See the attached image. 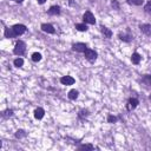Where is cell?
I'll list each match as a JSON object with an SVG mask.
<instances>
[{"label": "cell", "instance_id": "6da1fadb", "mask_svg": "<svg viewBox=\"0 0 151 151\" xmlns=\"http://www.w3.org/2000/svg\"><path fill=\"white\" fill-rule=\"evenodd\" d=\"M26 51V44L24 41L19 40L17 44H15V47H14V53L18 54V56H23Z\"/></svg>", "mask_w": 151, "mask_h": 151}, {"label": "cell", "instance_id": "7a4b0ae2", "mask_svg": "<svg viewBox=\"0 0 151 151\" xmlns=\"http://www.w3.org/2000/svg\"><path fill=\"white\" fill-rule=\"evenodd\" d=\"M12 30H13V32H14L15 35H20V34H23V33L26 32V26L25 25H21V24H17V25H14L12 27Z\"/></svg>", "mask_w": 151, "mask_h": 151}, {"label": "cell", "instance_id": "3957f363", "mask_svg": "<svg viewBox=\"0 0 151 151\" xmlns=\"http://www.w3.org/2000/svg\"><path fill=\"white\" fill-rule=\"evenodd\" d=\"M84 21L85 23H88V24H95L96 23V19H95V15L90 12V11H88V12H85L84 13Z\"/></svg>", "mask_w": 151, "mask_h": 151}, {"label": "cell", "instance_id": "277c9868", "mask_svg": "<svg viewBox=\"0 0 151 151\" xmlns=\"http://www.w3.org/2000/svg\"><path fill=\"white\" fill-rule=\"evenodd\" d=\"M85 58L88 59L89 61H95L96 59H97V53L93 51V50H90V49H88L85 52Z\"/></svg>", "mask_w": 151, "mask_h": 151}, {"label": "cell", "instance_id": "5b68a950", "mask_svg": "<svg viewBox=\"0 0 151 151\" xmlns=\"http://www.w3.org/2000/svg\"><path fill=\"white\" fill-rule=\"evenodd\" d=\"M60 81H61V84H64V85H73V84H74V79H73L72 77H70V76L61 77V78H60Z\"/></svg>", "mask_w": 151, "mask_h": 151}, {"label": "cell", "instance_id": "8992f818", "mask_svg": "<svg viewBox=\"0 0 151 151\" xmlns=\"http://www.w3.org/2000/svg\"><path fill=\"white\" fill-rule=\"evenodd\" d=\"M139 29H141V31H142L144 34L151 35V25H150V24H143V25L139 26Z\"/></svg>", "mask_w": 151, "mask_h": 151}, {"label": "cell", "instance_id": "52a82bcc", "mask_svg": "<svg viewBox=\"0 0 151 151\" xmlns=\"http://www.w3.org/2000/svg\"><path fill=\"white\" fill-rule=\"evenodd\" d=\"M73 50H74V51H78V52H85L86 50H88V47H86V45L83 44V42H78V44H74V45H73Z\"/></svg>", "mask_w": 151, "mask_h": 151}, {"label": "cell", "instance_id": "ba28073f", "mask_svg": "<svg viewBox=\"0 0 151 151\" xmlns=\"http://www.w3.org/2000/svg\"><path fill=\"white\" fill-rule=\"evenodd\" d=\"M41 29H42V31L44 32H47V33H54L56 32V30H54V27L52 26V25H50V24H42L41 25Z\"/></svg>", "mask_w": 151, "mask_h": 151}, {"label": "cell", "instance_id": "9c48e42d", "mask_svg": "<svg viewBox=\"0 0 151 151\" xmlns=\"http://www.w3.org/2000/svg\"><path fill=\"white\" fill-rule=\"evenodd\" d=\"M137 105H138V100L137 99H135V98L130 99V100H129V104H127V110H134Z\"/></svg>", "mask_w": 151, "mask_h": 151}, {"label": "cell", "instance_id": "30bf717a", "mask_svg": "<svg viewBox=\"0 0 151 151\" xmlns=\"http://www.w3.org/2000/svg\"><path fill=\"white\" fill-rule=\"evenodd\" d=\"M44 113H45L44 109H41V107H38V109L34 111V117H35L37 119H41L42 117H44Z\"/></svg>", "mask_w": 151, "mask_h": 151}, {"label": "cell", "instance_id": "8fae6325", "mask_svg": "<svg viewBox=\"0 0 151 151\" xmlns=\"http://www.w3.org/2000/svg\"><path fill=\"white\" fill-rule=\"evenodd\" d=\"M102 33L104 34V37H106V38H111L112 37V32L107 29V27H104V26H102Z\"/></svg>", "mask_w": 151, "mask_h": 151}, {"label": "cell", "instance_id": "7c38bea8", "mask_svg": "<svg viewBox=\"0 0 151 151\" xmlns=\"http://www.w3.org/2000/svg\"><path fill=\"white\" fill-rule=\"evenodd\" d=\"M59 13H60V8H59L58 6H52V7L49 10V14L56 15V14H59Z\"/></svg>", "mask_w": 151, "mask_h": 151}, {"label": "cell", "instance_id": "4fadbf2b", "mask_svg": "<svg viewBox=\"0 0 151 151\" xmlns=\"http://www.w3.org/2000/svg\"><path fill=\"white\" fill-rule=\"evenodd\" d=\"M131 60H132L134 64H139V61H141V56H139L137 52H135V53L132 54V57H131Z\"/></svg>", "mask_w": 151, "mask_h": 151}, {"label": "cell", "instance_id": "5bb4252c", "mask_svg": "<svg viewBox=\"0 0 151 151\" xmlns=\"http://www.w3.org/2000/svg\"><path fill=\"white\" fill-rule=\"evenodd\" d=\"M5 37L6 38H12V37H15V34H14L12 29H6L5 30Z\"/></svg>", "mask_w": 151, "mask_h": 151}, {"label": "cell", "instance_id": "9a60e30c", "mask_svg": "<svg viewBox=\"0 0 151 151\" xmlns=\"http://www.w3.org/2000/svg\"><path fill=\"white\" fill-rule=\"evenodd\" d=\"M69 98L70 99H77L78 98V91L77 90H71L69 92Z\"/></svg>", "mask_w": 151, "mask_h": 151}, {"label": "cell", "instance_id": "2e32d148", "mask_svg": "<svg viewBox=\"0 0 151 151\" xmlns=\"http://www.w3.org/2000/svg\"><path fill=\"white\" fill-rule=\"evenodd\" d=\"M76 29L78 30V31H86V30H88V27H86V25L85 24H77L76 25Z\"/></svg>", "mask_w": 151, "mask_h": 151}, {"label": "cell", "instance_id": "e0dca14e", "mask_svg": "<svg viewBox=\"0 0 151 151\" xmlns=\"http://www.w3.org/2000/svg\"><path fill=\"white\" fill-rule=\"evenodd\" d=\"M23 64H24V60L21 59V58H18V59H15V60H14V65H15L17 67L23 66Z\"/></svg>", "mask_w": 151, "mask_h": 151}, {"label": "cell", "instance_id": "ac0fdd59", "mask_svg": "<svg viewBox=\"0 0 151 151\" xmlns=\"http://www.w3.org/2000/svg\"><path fill=\"white\" fill-rule=\"evenodd\" d=\"M143 1H144V0H127V3H129V4H134V5H137V6L142 5Z\"/></svg>", "mask_w": 151, "mask_h": 151}, {"label": "cell", "instance_id": "d6986e66", "mask_svg": "<svg viewBox=\"0 0 151 151\" xmlns=\"http://www.w3.org/2000/svg\"><path fill=\"white\" fill-rule=\"evenodd\" d=\"M79 149L80 150H93V145H91V144H84V145L79 146Z\"/></svg>", "mask_w": 151, "mask_h": 151}, {"label": "cell", "instance_id": "ffe728a7", "mask_svg": "<svg viewBox=\"0 0 151 151\" xmlns=\"http://www.w3.org/2000/svg\"><path fill=\"white\" fill-rule=\"evenodd\" d=\"M25 136H26V134H25L24 130H18L17 134H15V137H17V138H21V137H25Z\"/></svg>", "mask_w": 151, "mask_h": 151}, {"label": "cell", "instance_id": "44dd1931", "mask_svg": "<svg viewBox=\"0 0 151 151\" xmlns=\"http://www.w3.org/2000/svg\"><path fill=\"white\" fill-rule=\"evenodd\" d=\"M41 59V54L40 53H33L32 54V60L33 61H39Z\"/></svg>", "mask_w": 151, "mask_h": 151}, {"label": "cell", "instance_id": "7402d4cb", "mask_svg": "<svg viewBox=\"0 0 151 151\" xmlns=\"http://www.w3.org/2000/svg\"><path fill=\"white\" fill-rule=\"evenodd\" d=\"M144 10H145V12H146V13H149V14H151V1H150V3H148V4L145 5V7H144Z\"/></svg>", "mask_w": 151, "mask_h": 151}, {"label": "cell", "instance_id": "603a6c76", "mask_svg": "<svg viewBox=\"0 0 151 151\" xmlns=\"http://www.w3.org/2000/svg\"><path fill=\"white\" fill-rule=\"evenodd\" d=\"M119 38H120L122 40H125V41H130V40L132 39V37H131V35H122V34L119 35Z\"/></svg>", "mask_w": 151, "mask_h": 151}, {"label": "cell", "instance_id": "cb8c5ba5", "mask_svg": "<svg viewBox=\"0 0 151 151\" xmlns=\"http://www.w3.org/2000/svg\"><path fill=\"white\" fill-rule=\"evenodd\" d=\"M117 120V117H115V116H109L107 117V122L109 123H115Z\"/></svg>", "mask_w": 151, "mask_h": 151}, {"label": "cell", "instance_id": "d4e9b609", "mask_svg": "<svg viewBox=\"0 0 151 151\" xmlns=\"http://www.w3.org/2000/svg\"><path fill=\"white\" fill-rule=\"evenodd\" d=\"M12 115H13V111H12V110H6V111L4 112V116H5V117H11Z\"/></svg>", "mask_w": 151, "mask_h": 151}, {"label": "cell", "instance_id": "484cf974", "mask_svg": "<svg viewBox=\"0 0 151 151\" xmlns=\"http://www.w3.org/2000/svg\"><path fill=\"white\" fill-rule=\"evenodd\" d=\"M112 6L115 7V8H119V5H118V1H117V0H113V1H112Z\"/></svg>", "mask_w": 151, "mask_h": 151}, {"label": "cell", "instance_id": "4316f807", "mask_svg": "<svg viewBox=\"0 0 151 151\" xmlns=\"http://www.w3.org/2000/svg\"><path fill=\"white\" fill-rule=\"evenodd\" d=\"M46 1V0H38V4H40V5H42V4H44Z\"/></svg>", "mask_w": 151, "mask_h": 151}, {"label": "cell", "instance_id": "83f0119b", "mask_svg": "<svg viewBox=\"0 0 151 151\" xmlns=\"http://www.w3.org/2000/svg\"><path fill=\"white\" fill-rule=\"evenodd\" d=\"M12 1H15V3H23L24 0H12Z\"/></svg>", "mask_w": 151, "mask_h": 151}, {"label": "cell", "instance_id": "f1b7e54d", "mask_svg": "<svg viewBox=\"0 0 151 151\" xmlns=\"http://www.w3.org/2000/svg\"><path fill=\"white\" fill-rule=\"evenodd\" d=\"M149 83H150V84H151V76H150V77H149Z\"/></svg>", "mask_w": 151, "mask_h": 151}]
</instances>
